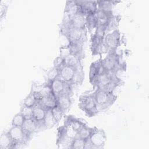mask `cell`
<instances>
[{
	"mask_svg": "<svg viewBox=\"0 0 149 149\" xmlns=\"http://www.w3.org/2000/svg\"><path fill=\"white\" fill-rule=\"evenodd\" d=\"M122 81L116 74L109 73L106 70L98 75L91 83L97 89L112 91L120 85Z\"/></svg>",
	"mask_w": 149,
	"mask_h": 149,
	"instance_id": "cell-1",
	"label": "cell"
},
{
	"mask_svg": "<svg viewBox=\"0 0 149 149\" xmlns=\"http://www.w3.org/2000/svg\"><path fill=\"white\" fill-rule=\"evenodd\" d=\"M58 70L59 78L65 82L72 86L81 83L84 77L82 67L76 68L64 65Z\"/></svg>",
	"mask_w": 149,
	"mask_h": 149,
	"instance_id": "cell-2",
	"label": "cell"
},
{
	"mask_svg": "<svg viewBox=\"0 0 149 149\" xmlns=\"http://www.w3.org/2000/svg\"><path fill=\"white\" fill-rule=\"evenodd\" d=\"M61 31H63L67 35L70 41V46L83 47L86 40V30L61 24Z\"/></svg>",
	"mask_w": 149,
	"mask_h": 149,
	"instance_id": "cell-3",
	"label": "cell"
},
{
	"mask_svg": "<svg viewBox=\"0 0 149 149\" xmlns=\"http://www.w3.org/2000/svg\"><path fill=\"white\" fill-rule=\"evenodd\" d=\"M98 111L107 109L116 100L117 97L112 91L97 89L93 93Z\"/></svg>",
	"mask_w": 149,
	"mask_h": 149,
	"instance_id": "cell-4",
	"label": "cell"
},
{
	"mask_svg": "<svg viewBox=\"0 0 149 149\" xmlns=\"http://www.w3.org/2000/svg\"><path fill=\"white\" fill-rule=\"evenodd\" d=\"M80 108L89 117L95 116L99 111L93 93L84 94L79 100Z\"/></svg>",
	"mask_w": 149,
	"mask_h": 149,
	"instance_id": "cell-5",
	"label": "cell"
},
{
	"mask_svg": "<svg viewBox=\"0 0 149 149\" xmlns=\"http://www.w3.org/2000/svg\"><path fill=\"white\" fill-rule=\"evenodd\" d=\"M107 140L105 132L102 129L94 128L89 139L86 141L85 148L100 149L104 148Z\"/></svg>",
	"mask_w": 149,
	"mask_h": 149,
	"instance_id": "cell-6",
	"label": "cell"
},
{
	"mask_svg": "<svg viewBox=\"0 0 149 149\" xmlns=\"http://www.w3.org/2000/svg\"><path fill=\"white\" fill-rule=\"evenodd\" d=\"M102 60V64L105 70L109 73L116 74L121 70L122 64L120 56L116 51L108 52V55Z\"/></svg>",
	"mask_w": 149,
	"mask_h": 149,
	"instance_id": "cell-7",
	"label": "cell"
},
{
	"mask_svg": "<svg viewBox=\"0 0 149 149\" xmlns=\"http://www.w3.org/2000/svg\"><path fill=\"white\" fill-rule=\"evenodd\" d=\"M54 95L57 97L62 95L72 96L73 86L65 82L60 78H57L49 83Z\"/></svg>",
	"mask_w": 149,
	"mask_h": 149,
	"instance_id": "cell-8",
	"label": "cell"
},
{
	"mask_svg": "<svg viewBox=\"0 0 149 149\" xmlns=\"http://www.w3.org/2000/svg\"><path fill=\"white\" fill-rule=\"evenodd\" d=\"M10 139L15 145V148L19 147V146H23L27 144L30 140L27 136L22 127L12 126V127L8 132Z\"/></svg>",
	"mask_w": 149,
	"mask_h": 149,
	"instance_id": "cell-9",
	"label": "cell"
},
{
	"mask_svg": "<svg viewBox=\"0 0 149 149\" xmlns=\"http://www.w3.org/2000/svg\"><path fill=\"white\" fill-rule=\"evenodd\" d=\"M104 41L108 48L109 52L116 51L120 45V33L118 29L107 33L104 37Z\"/></svg>",
	"mask_w": 149,
	"mask_h": 149,
	"instance_id": "cell-10",
	"label": "cell"
},
{
	"mask_svg": "<svg viewBox=\"0 0 149 149\" xmlns=\"http://www.w3.org/2000/svg\"><path fill=\"white\" fill-rule=\"evenodd\" d=\"M62 25L86 30V17L81 13H76L69 17V22L67 23H62Z\"/></svg>",
	"mask_w": 149,
	"mask_h": 149,
	"instance_id": "cell-11",
	"label": "cell"
},
{
	"mask_svg": "<svg viewBox=\"0 0 149 149\" xmlns=\"http://www.w3.org/2000/svg\"><path fill=\"white\" fill-rule=\"evenodd\" d=\"M47 110L40 105L37 104L33 108V119L36 121L37 125L38 130L44 128V120L47 114Z\"/></svg>",
	"mask_w": 149,
	"mask_h": 149,
	"instance_id": "cell-12",
	"label": "cell"
},
{
	"mask_svg": "<svg viewBox=\"0 0 149 149\" xmlns=\"http://www.w3.org/2000/svg\"><path fill=\"white\" fill-rule=\"evenodd\" d=\"M91 51L94 55H101L109 52V49L104 41H101L93 36L91 37Z\"/></svg>",
	"mask_w": 149,
	"mask_h": 149,
	"instance_id": "cell-13",
	"label": "cell"
},
{
	"mask_svg": "<svg viewBox=\"0 0 149 149\" xmlns=\"http://www.w3.org/2000/svg\"><path fill=\"white\" fill-rule=\"evenodd\" d=\"M94 15L97 19V26H103L105 28L113 16L112 11H105L98 9L94 13Z\"/></svg>",
	"mask_w": 149,
	"mask_h": 149,
	"instance_id": "cell-14",
	"label": "cell"
},
{
	"mask_svg": "<svg viewBox=\"0 0 149 149\" xmlns=\"http://www.w3.org/2000/svg\"><path fill=\"white\" fill-rule=\"evenodd\" d=\"M80 9V13L86 15L90 13H94L98 9L97 1H77Z\"/></svg>",
	"mask_w": 149,
	"mask_h": 149,
	"instance_id": "cell-15",
	"label": "cell"
},
{
	"mask_svg": "<svg viewBox=\"0 0 149 149\" xmlns=\"http://www.w3.org/2000/svg\"><path fill=\"white\" fill-rule=\"evenodd\" d=\"M105 70L102 64L101 59L97 60L92 63L90 67L89 72V79L90 83H91L98 75H99Z\"/></svg>",
	"mask_w": 149,
	"mask_h": 149,
	"instance_id": "cell-16",
	"label": "cell"
},
{
	"mask_svg": "<svg viewBox=\"0 0 149 149\" xmlns=\"http://www.w3.org/2000/svg\"><path fill=\"white\" fill-rule=\"evenodd\" d=\"M47 111L51 110L57 106L56 97L54 95H49L40 98L38 100V104Z\"/></svg>",
	"mask_w": 149,
	"mask_h": 149,
	"instance_id": "cell-17",
	"label": "cell"
},
{
	"mask_svg": "<svg viewBox=\"0 0 149 149\" xmlns=\"http://www.w3.org/2000/svg\"><path fill=\"white\" fill-rule=\"evenodd\" d=\"M22 128L27 136L30 139H31L34 133L38 130L37 123L33 118L25 119Z\"/></svg>",
	"mask_w": 149,
	"mask_h": 149,
	"instance_id": "cell-18",
	"label": "cell"
},
{
	"mask_svg": "<svg viewBox=\"0 0 149 149\" xmlns=\"http://www.w3.org/2000/svg\"><path fill=\"white\" fill-rule=\"evenodd\" d=\"M57 106L59 107L64 113H66L72 104V100L70 96L66 95H62L56 97Z\"/></svg>",
	"mask_w": 149,
	"mask_h": 149,
	"instance_id": "cell-19",
	"label": "cell"
},
{
	"mask_svg": "<svg viewBox=\"0 0 149 149\" xmlns=\"http://www.w3.org/2000/svg\"><path fill=\"white\" fill-rule=\"evenodd\" d=\"M78 13H80V9L77 1H67L65 8L64 14L70 17Z\"/></svg>",
	"mask_w": 149,
	"mask_h": 149,
	"instance_id": "cell-20",
	"label": "cell"
},
{
	"mask_svg": "<svg viewBox=\"0 0 149 149\" xmlns=\"http://www.w3.org/2000/svg\"><path fill=\"white\" fill-rule=\"evenodd\" d=\"M14 148H15V145L10 139L8 132L3 133L0 137V148L8 149Z\"/></svg>",
	"mask_w": 149,
	"mask_h": 149,
	"instance_id": "cell-21",
	"label": "cell"
},
{
	"mask_svg": "<svg viewBox=\"0 0 149 149\" xmlns=\"http://www.w3.org/2000/svg\"><path fill=\"white\" fill-rule=\"evenodd\" d=\"M64 64L65 65L73 67V68H81V58L74 54H70L64 59Z\"/></svg>",
	"mask_w": 149,
	"mask_h": 149,
	"instance_id": "cell-22",
	"label": "cell"
},
{
	"mask_svg": "<svg viewBox=\"0 0 149 149\" xmlns=\"http://www.w3.org/2000/svg\"><path fill=\"white\" fill-rule=\"evenodd\" d=\"M94 128L88 127V126H87V125L84 126L77 133L76 137H78L87 141L92 134Z\"/></svg>",
	"mask_w": 149,
	"mask_h": 149,
	"instance_id": "cell-23",
	"label": "cell"
},
{
	"mask_svg": "<svg viewBox=\"0 0 149 149\" xmlns=\"http://www.w3.org/2000/svg\"><path fill=\"white\" fill-rule=\"evenodd\" d=\"M86 24L90 32L91 33L93 30H95L97 27V21L94 13L88 14L86 16Z\"/></svg>",
	"mask_w": 149,
	"mask_h": 149,
	"instance_id": "cell-24",
	"label": "cell"
},
{
	"mask_svg": "<svg viewBox=\"0 0 149 149\" xmlns=\"http://www.w3.org/2000/svg\"><path fill=\"white\" fill-rule=\"evenodd\" d=\"M38 104V99L34 93L31 90L30 94L24 98L23 101V105L28 107L34 108Z\"/></svg>",
	"mask_w": 149,
	"mask_h": 149,
	"instance_id": "cell-25",
	"label": "cell"
},
{
	"mask_svg": "<svg viewBox=\"0 0 149 149\" xmlns=\"http://www.w3.org/2000/svg\"><path fill=\"white\" fill-rule=\"evenodd\" d=\"M119 2L116 1H97V7L98 9H101L105 11H112L113 6L116 3Z\"/></svg>",
	"mask_w": 149,
	"mask_h": 149,
	"instance_id": "cell-26",
	"label": "cell"
},
{
	"mask_svg": "<svg viewBox=\"0 0 149 149\" xmlns=\"http://www.w3.org/2000/svg\"><path fill=\"white\" fill-rule=\"evenodd\" d=\"M56 122L55 120L52 113L51 112V110H48L47 111V114L45 116V118L44 120V128L45 129H49L52 127L56 124Z\"/></svg>",
	"mask_w": 149,
	"mask_h": 149,
	"instance_id": "cell-27",
	"label": "cell"
},
{
	"mask_svg": "<svg viewBox=\"0 0 149 149\" xmlns=\"http://www.w3.org/2000/svg\"><path fill=\"white\" fill-rule=\"evenodd\" d=\"M86 143V140L78 137H75L72 141L68 148L83 149V148H85Z\"/></svg>",
	"mask_w": 149,
	"mask_h": 149,
	"instance_id": "cell-28",
	"label": "cell"
},
{
	"mask_svg": "<svg viewBox=\"0 0 149 149\" xmlns=\"http://www.w3.org/2000/svg\"><path fill=\"white\" fill-rule=\"evenodd\" d=\"M59 77V70L57 68L53 67L49 69L47 73V83H49L55 79Z\"/></svg>",
	"mask_w": 149,
	"mask_h": 149,
	"instance_id": "cell-29",
	"label": "cell"
},
{
	"mask_svg": "<svg viewBox=\"0 0 149 149\" xmlns=\"http://www.w3.org/2000/svg\"><path fill=\"white\" fill-rule=\"evenodd\" d=\"M24 120H25V118L19 112V113H16L13 118V119L12 121V126L22 127Z\"/></svg>",
	"mask_w": 149,
	"mask_h": 149,
	"instance_id": "cell-30",
	"label": "cell"
},
{
	"mask_svg": "<svg viewBox=\"0 0 149 149\" xmlns=\"http://www.w3.org/2000/svg\"><path fill=\"white\" fill-rule=\"evenodd\" d=\"M33 108L28 107L22 104L20 112L24 116L25 119H28L33 118Z\"/></svg>",
	"mask_w": 149,
	"mask_h": 149,
	"instance_id": "cell-31",
	"label": "cell"
},
{
	"mask_svg": "<svg viewBox=\"0 0 149 149\" xmlns=\"http://www.w3.org/2000/svg\"><path fill=\"white\" fill-rule=\"evenodd\" d=\"M105 33H106V28L105 27L97 26L93 36L101 41H104Z\"/></svg>",
	"mask_w": 149,
	"mask_h": 149,
	"instance_id": "cell-32",
	"label": "cell"
},
{
	"mask_svg": "<svg viewBox=\"0 0 149 149\" xmlns=\"http://www.w3.org/2000/svg\"><path fill=\"white\" fill-rule=\"evenodd\" d=\"M51 112L52 113V115L56 120V123H59V121L61 120L63 115H64L63 112L61 109V108L56 106V107L54 108L51 109Z\"/></svg>",
	"mask_w": 149,
	"mask_h": 149,
	"instance_id": "cell-33",
	"label": "cell"
},
{
	"mask_svg": "<svg viewBox=\"0 0 149 149\" xmlns=\"http://www.w3.org/2000/svg\"><path fill=\"white\" fill-rule=\"evenodd\" d=\"M72 54V51L70 47H61L60 48V54L59 56L63 58V59L67 57L69 55Z\"/></svg>",
	"mask_w": 149,
	"mask_h": 149,
	"instance_id": "cell-34",
	"label": "cell"
},
{
	"mask_svg": "<svg viewBox=\"0 0 149 149\" xmlns=\"http://www.w3.org/2000/svg\"><path fill=\"white\" fill-rule=\"evenodd\" d=\"M64 60L63 58L60 57L59 56L55 59L54 61V67L57 69L61 68L63 65H64Z\"/></svg>",
	"mask_w": 149,
	"mask_h": 149,
	"instance_id": "cell-35",
	"label": "cell"
}]
</instances>
